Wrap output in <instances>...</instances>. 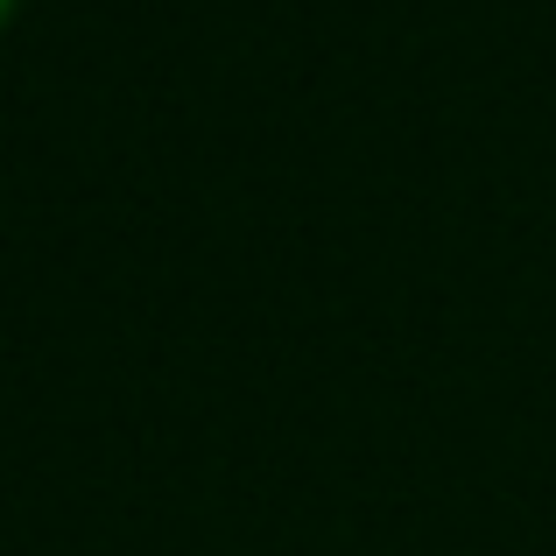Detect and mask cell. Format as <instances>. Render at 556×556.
Returning a JSON list of instances; mask_svg holds the SVG:
<instances>
[{
    "mask_svg": "<svg viewBox=\"0 0 556 556\" xmlns=\"http://www.w3.org/2000/svg\"><path fill=\"white\" fill-rule=\"evenodd\" d=\"M14 8H22V0H0V28H8V22H14Z\"/></svg>",
    "mask_w": 556,
    "mask_h": 556,
    "instance_id": "6da1fadb",
    "label": "cell"
}]
</instances>
